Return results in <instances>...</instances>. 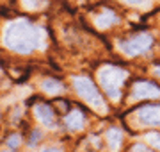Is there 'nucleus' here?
<instances>
[{
    "instance_id": "1",
    "label": "nucleus",
    "mask_w": 160,
    "mask_h": 152,
    "mask_svg": "<svg viewBox=\"0 0 160 152\" xmlns=\"http://www.w3.org/2000/svg\"><path fill=\"white\" fill-rule=\"evenodd\" d=\"M41 34L32 24L29 22H14L6 29L4 43L11 50H16L20 54H29L39 45Z\"/></svg>"
},
{
    "instance_id": "2",
    "label": "nucleus",
    "mask_w": 160,
    "mask_h": 152,
    "mask_svg": "<svg viewBox=\"0 0 160 152\" xmlns=\"http://www.w3.org/2000/svg\"><path fill=\"white\" fill-rule=\"evenodd\" d=\"M123 79H125V72L118 70V68H105L100 73V82H102L105 93L109 95L110 99H118Z\"/></svg>"
},
{
    "instance_id": "3",
    "label": "nucleus",
    "mask_w": 160,
    "mask_h": 152,
    "mask_svg": "<svg viewBox=\"0 0 160 152\" xmlns=\"http://www.w3.org/2000/svg\"><path fill=\"white\" fill-rule=\"evenodd\" d=\"M73 86L77 90V93L86 100L87 104H91L92 107H102V97L98 93V90L92 86V82L84 77H77L73 79Z\"/></svg>"
},
{
    "instance_id": "4",
    "label": "nucleus",
    "mask_w": 160,
    "mask_h": 152,
    "mask_svg": "<svg viewBox=\"0 0 160 152\" xmlns=\"http://www.w3.org/2000/svg\"><path fill=\"white\" fill-rule=\"evenodd\" d=\"M149 45H151V36L149 34H135L130 40L121 41L119 48L125 54H128V56H137V54L146 52L149 48Z\"/></svg>"
},
{
    "instance_id": "5",
    "label": "nucleus",
    "mask_w": 160,
    "mask_h": 152,
    "mask_svg": "<svg viewBox=\"0 0 160 152\" xmlns=\"http://www.w3.org/2000/svg\"><path fill=\"white\" fill-rule=\"evenodd\" d=\"M139 120L146 125H160V106H146L139 111Z\"/></svg>"
},
{
    "instance_id": "6",
    "label": "nucleus",
    "mask_w": 160,
    "mask_h": 152,
    "mask_svg": "<svg viewBox=\"0 0 160 152\" xmlns=\"http://www.w3.org/2000/svg\"><path fill=\"white\" fill-rule=\"evenodd\" d=\"M133 97L135 99H153V97H160V88L149 82H141L133 90Z\"/></svg>"
},
{
    "instance_id": "7",
    "label": "nucleus",
    "mask_w": 160,
    "mask_h": 152,
    "mask_svg": "<svg viewBox=\"0 0 160 152\" xmlns=\"http://www.w3.org/2000/svg\"><path fill=\"white\" fill-rule=\"evenodd\" d=\"M36 117L39 118L41 122L45 123V125H48V127H52L53 123H55V113H53V109H52L50 106H46V104H39V106H36Z\"/></svg>"
},
{
    "instance_id": "8",
    "label": "nucleus",
    "mask_w": 160,
    "mask_h": 152,
    "mask_svg": "<svg viewBox=\"0 0 160 152\" xmlns=\"http://www.w3.org/2000/svg\"><path fill=\"white\" fill-rule=\"evenodd\" d=\"M66 123H68L71 129L78 131V129L84 127V117H82L80 113H68V117H66Z\"/></svg>"
},
{
    "instance_id": "9",
    "label": "nucleus",
    "mask_w": 160,
    "mask_h": 152,
    "mask_svg": "<svg viewBox=\"0 0 160 152\" xmlns=\"http://www.w3.org/2000/svg\"><path fill=\"white\" fill-rule=\"evenodd\" d=\"M43 86H45V91H48V93H59V91L62 90L57 81H52V79H46V81L43 82Z\"/></svg>"
},
{
    "instance_id": "10",
    "label": "nucleus",
    "mask_w": 160,
    "mask_h": 152,
    "mask_svg": "<svg viewBox=\"0 0 160 152\" xmlns=\"http://www.w3.org/2000/svg\"><path fill=\"white\" fill-rule=\"evenodd\" d=\"M20 143H22V138L18 134H12L11 138H7V145L11 147V149H16V147H20Z\"/></svg>"
},
{
    "instance_id": "11",
    "label": "nucleus",
    "mask_w": 160,
    "mask_h": 152,
    "mask_svg": "<svg viewBox=\"0 0 160 152\" xmlns=\"http://www.w3.org/2000/svg\"><path fill=\"white\" fill-rule=\"evenodd\" d=\"M109 138H110V143H112V147H116V143H119V140H121L119 133H118V131H114V129L109 133Z\"/></svg>"
},
{
    "instance_id": "12",
    "label": "nucleus",
    "mask_w": 160,
    "mask_h": 152,
    "mask_svg": "<svg viewBox=\"0 0 160 152\" xmlns=\"http://www.w3.org/2000/svg\"><path fill=\"white\" fill-rule=\"evenodd\" d=\"M41 152H61V150H59V149H52L50 147V149H45V150H41Z\"/></svg>"
},
{
    "instance_id": "13",
    "label": "nucleus",
    "mask_w": 160,
    "mask_h": 152,
    "mask_svg": "<svg viewBox=\"0 0 160 152\" xmlns=\"http://www.w3.org/2000/svg\"><path fill=\"white\" fill-rule=\"evenodd\" d=\"M126 2H130V4H139V2H142V0H126Z\"/></svg>"
},
{
    "instance_id": "14",
    "label": "nucleus",
    "mask_w": 160,
    "mask_h": 152,
    "mask_svg": "<svg viewBox=\"0 0 160 152\" xmlns=\"http://www.w3.org/2000/svg\"><path fill=\"white\" fill-rule=\"evenodd\" d=\"M157 72H158V75H160V68H158V70H157Z\"/></svg>"
}]
</instances>
